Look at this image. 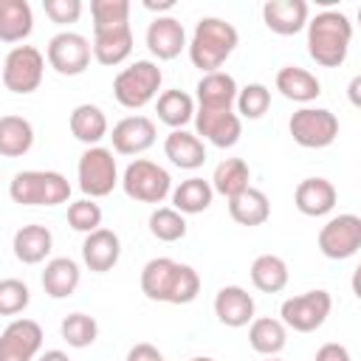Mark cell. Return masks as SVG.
Returning <instances> with one entry per match:
<instances>
[{"instance_id":"cell-1","label":"cell","mask_w":361,"mask_h":361,"mask_svg":"<svg viewBox=\"0 0 361 361\" xmlns=\"http://www.w3.org/2000/svg\"><path fill=\"white\" fill-rule=\"evenodd\" d=\"M141 293L149 302L189 305L200 293V274L186 262L155 257L141 268Z\"/></svg>"},{"instance_id":"cell-2","label":"cell","mask_w":361,"mask_h":361,"mask_svg":"<svg viewBox=\"0 0 361 361\" xmlns=\"http://www.w3.org/2000/svg\"><path fill=\"white\" fill-rule=\"evenodd\" d=\"M307 54L322 68H338L344 65L353 42V23L341 11H319L307 20Z\"/></svg>"},{"instance_id":"cell-3","label":"cell","mask_w":361,"mask_h":361,"mask_svg":"<svg viewBox=\"0 0 361 361\" xmlns=\"http://www.w3.org/2000/svg\"><path fill=\"white\" fill-rule=\"evenodd\" d=\"M237 42H240V34L228 20L200 17L192 31V39L186 42V51H189V59L195 68H200L203 73H214L234 54Z\"/></svg>"},{"instance_id":"cell-4","label":"cell","mask_w":361,"mask_h":361,"mask_svg":"<svg viewBox=\"0 0 361 361\" xmlns=\"http://www.w3.org/2000/svg\"><path fill=\"white\" fill-rule=\"evenodd\" d=\"M8 197L20 206H59L71 200V183L54 169H23L8 183Z\"/></svg>"},{"instance_id":"cell-5","label":"cell","mask_w":361,"mask_h":361,"mask_svg":"<svg viewBox=\"0 0 361 361\" xmlns=\"http://www.w3.org/2000/svg\"><path fill=\"white\" fill-rule=\"evenodd\" d=\"M161 82H164V73L158 68V62L152 59H135L133 65L121 68L113 79V96L121 107L127 110H141L147 107L158 90H161Z\"/></svg>"},{"instance_id":"cell-6","label":"cell","mask_w":361,"mask_h":361,"mask_svg":"<svg viewBox=\"0 0 361 361\" xmlns=\"http://www.w3.org/2000/svg\"><path fill=\"white\" fill-rule=\"evenodd\" d=\"M118 183H121V189H124V195L130 200H135V203H152V206L164 203L169 197V192H172L169 172L161 164L149 161V158L130 161L127 169H124V175L118 178Z\"/></svg>"},{"instance_id":"cell-7","label":"cell","mask_w":361,"mask_h":361,"mask_svg":"<svg viewBox=\"0 0 361 361\" xmlns=\"http://www.w3.org/2000/svg\"><path fill=\"white\" fill-rule=\"evenodd\" d=\"M76 180L85 197L96 200V197H107L116 186H118V166L113 158V149L107 147H87L79 155L76 164Z\"/></svg>"},{"instance_id":"cell-8","label":"cell","mask_w":361,"mask_h":361,"mask_svg":"<svg viewBox=\"0 0 361 361\" xmlns=\"http://www.w3.org/2000/svg\"><path fill=\"white\" fill-rule=\"evenodd\" d=\"M290 138L305 149H324L338 138V118L327 107H299L288 121Z\"/></svg>"},{"instance_id":"cell-9","label":"cell","mask_w":361,"mask_h":361,"mask_svg":"<svg viewBox=\"0 0 361 361\" xmlns=\"http://www.w3.org/2000/svg\"><path fill=\"white\" fill-rule=\"evenodd\" d=\"M330 310H333V296L324 288H316V290H305L299 296L285 299L279 307V322L288 330L313 333L327 322Z\"/></svg>"},{"instance_id":"cell-10","label":"cell","mask_w":361,"mask_h":361,"mask_svg":"<svg viewBox=\"0 0 361 361\" xmlns=\"http://www.w3.org/2000/svg\"><path fill=\"white\" fill-rule=\"evenodd\" d=\"M45 56L34 45H14L3 59V85L17 96H28L42 85Z\"/></svg>"},{"instance_id":"cell-11","label":"cell","mask_w":361,"mask_h":361,"mask_svg":"<svg viewBox=\"0 0 361 361\" xmlns=\"http://www.w3.org/2000/svg\"><path fill=\"white\" fill-rule=\"evenodd\" d=\"M90 39L76 31H59L48 39L45 59L59 76H82L90 65Z\"/></svg>"},{"instance_id":"cell-12","label":"cell","mask_w":361,"mask_h":361,"mask_svg":"<svg viewBox=\"0 0 361 361\" xmlns=\"http://www.w3.org/2000/svg\"><path fill=\"white\" fill-rule=\"evenodd\" d=\"M319 251L327 259H350L361 248V217L358 214H336L319 231Z\"/></svg>"},{"instance_id":"cell-13","label":"cell","mask_w":361,"mask_h":361,"mask_svg":"<svg viewBox=\"0 0 361 361\" xmlns=\"http://www.w3.org/2000/svg\"><path fill=\"white\" fill-rule=\"evenodd\" d=\"M195 135L217 149H228L243 135V118L234 110H203L195 107Z\"/></svg>"},{"instance_id":"cell-14","label":"cell","mask_w":361,"mask_h":361,"mask_svg":"<svg viewBox=\"0 0 361 361\" xmlns=\"http://www.w3.org/2000/svg\"><path fill=\"white\" fill-rule=\"evenodd\" d=\"M42 350V327L34 319H14L0 333V361H37Z\"/></svg>"},{"instance_id":"cell-15","label":"cell","mask_w":361,"mask_h":361,"mask_svg":"<svg viewBox=\"0 0 361 361\" xmlns=\"http://www.w3.org/2000/svg\"><path fill=\"white\" fill-rule=\"evenodd\" d=\"M155 121L147 116H127L121 121L113 124L110 130V141H113V152L118 155H141L155 144Z\"/></svg>"},{"instance_id":"cell-16","label":"cell","mask_w":361,"mask_h":361,"mask_svg":"<svg viewBox=\"0 0 361 361\" xmlns=\"http://www.w3.org/2000/svg\"><path fill=\"white\" fill-rule=\"evenodd\" d=\"M144 39H147V48L155 59L169 62V59L180 56V51L186 48V28L172 14H161L147 25Z\"/></svg>"},{"instance_id":"cell-17","label":"cell","mask_w":361,"mask_h":361,"mask_svg":"<svg viewBox=\"0 0 361 361\" xmlns=\"http://www.w3.org/2000/svg\"><path fill=\"white\" fill-rule=\"evenodd\" d=\"M310 20V6L305 0H268L262 6V23L279 37L299 34Z\"/></svg>"},{"instance_id":"cell-18","label":"cell","mask_w":361,"mask_h":361,"mask_svg":"<svg viewBox=\"0 0 361 361\" xmlns=\"http://www.w3.org/2000/svg\"><path fill=\"white\" fill-rule=\"evenodd\" d=\"M121 259V240L113 228H96L90 234H85L82 243V262L93 271V274H107L116 268V262Z\"/></svg>"},{"instance_id":"cell-19","label":"cell","mask_w":361,"mask_h":361,"mask_svg":"<svg viewBox=\"0 0 361 361\" xmlns=\"http://www.w3.org/2000/svg\"><path fill=\"white\" fill-rule=\"evenodd\" d=\"M254 296L240 285H223L214 296V316L226 327H245L254 322Z\"/></svg>"},{"instance_id":"cell-20","label":"cell","mask_w":361,"mask_h":361,"mask_svg":"<svg viewBox=\"0 0 361 361\" xmlns=\"http://www.w3.org/2000/svg\"><path fill=\"white\" fill-rule=\"evenodd\" d=\"M336 200H338V189L327 178H305V180L296 183V192H293V206L305 217H324V214H330Z\"/></svg>"},{"instance_id":"cell-21","label":"cell","mask_w":361,"mask_h":361,"mask_svg":"<svg viewBox=\"0 0 361 361\" xmlns=\"http://www.w3.org/2000/svg\"><path fill=\"white\" fill-rule=\"evenodd\" d=\"M237 82L231 73L226 71H214V73H203L200 82L195 85V107L203 110H234V99H237Z\"/></svg>"},{"instance_id":"cell-22","label":"cell","mask_w":361,"mask_h":361,"mask_svg":"<svg viewBox=\"0 0 361 361\" xmlns=\"http://www.w3.org/2000/svg\"><path fill=\"white\" fill-rule=\"evenodd\" d=\"M11 248H14V257L23 265H39V262L48 259V254L54 248V234L42 223H28V226H20L14 231Z\"/></svg>"},{"instance_id":"cell-23","label":"cell","mask_w":361,"mask_h":361,"mask_svg":"<svg viewBox=\"0 0 361 361\" xmlns=\"http://www.w3.org/2000/svg\"><path fill=\"white\" fill-rule=\"evenodd\" d=\"M90 54L104 68L121 65L133 54V28L130 25H118V28H107V31H93Z\"/></svg>"},{"instance_id":"cell-24","label":"cell","mask_w":361,"mask_h":361,"mask_svg":"<svg viewBox=\"0 0 361 361\" xmlns=\"http://www.w3.org/2000/svg\"><path fill=\"white\" fill-rule=\"evenodd\" d=\"M274 85H276V90H279L288 102H296V104H310L313 99L322 96V82H319L307 68H299V65H285V68H279Z\"/></svg>"},{"instance_id":"cell-25","label":"cell","mask_w":361,"mask_h":361,"mask_svg":"<svg viewBox=\"0 0 361 361\" xmlns=\"http://www.w3.org/2000/svg\"><path fill=\"white\" fill-rule=\"evenodd\" d=\"M82 282V271H79V262L71 259V257H54L45 262V271H42V290L51 296V299H68L76 293Z\"/></svg>"},{"instance_id":"cell-26","label":"cell","mask_w":361,"mask_h":361,"mask_svg":"<svg viewBox=\"0 0 361 361\" xmlns=\"http://www.w3.org/2000/svg\"><path fill=\"white\" fill-rule=\"evenodd\" d=\"M68 124H71V135L76 141H82L85 147H99V141L107 138V133H110L104 110L99 104H90V102L76 104L71 118H68Z\"/></svg>"},{"instance_id":"cell-27","label":"cell","mask_w":361,"mask_h":361,"mask_svg":"<svg viewBox=\"0 0 361 361\" xmlns=\"http://www.w3.org/2000/svg\"><path fill=\"white\" fill-rule=\"evenodd\" d=\"M164 155L178 169H200L206 164V144L189 130H172L164 138Z\"/></svg>"},{"instance_id":"cell-28","label":"cell","mask_w":361,"mask_h":361,"mask_svg":"<svg viewBox=\"0 0 361 361\" xmlns=\"http://www.w3.org/2000/svg\"><path fill=\"white\" fill-rule=\"evenodd\" d=\"M228 214H231V220L237 226L254 228V226L268 223V217H271V200H268V195L262 189L248 186L245 192L228 197Z\"/></svg>"},{"instance_id":"cell-29","label":"cell","mask_w":361,"mask_h":361,"mask_svg":"<svg viewBox=\"0 0 361 361\" xmlns=\"http://www.w3.org/2000/svg\"><path fill=\"white\" fill-rule=\"evenodd\" d=\"M34 31L28 0H0V42H23Z\"/></svg>"},{"instance_id":"cell-30","label":"cell","mask_w":361,"mask_h":361,"mask_svg":"<svg viewBox=\"0 0 361 361\" xmlns=\"http://www.w3.org/2000/svg\"><path fill=\"white\" fill-rule=\"evenodd\" d=\"M248 344L254 353L271 358V355H279L288 344V327L279 322V319H271V316H259L248 324Z\"/></svg>"},{"instance_id":"cell-31","label":"cell","mask_w":361,"mask_h":361,"mask_svg":"<svg viewBox=\"0 0 361 361\" xmlns=\"http://www.w3.org/2000/svg\"><path fill=\"white\" fill-rule=\"evenodd\" d=\"M209 183H212L214 195H223L228 200V197H234V195H240V192H245L251 186V169H248V164L243 158H223L214 166Z\"/></svg>"},{"instance_id":"cell-32","label":"cell","mask_w":361,"mask_h":361,"mask_svg":"<svg viewBox=\"0 0 361 361\" xmlns=\"http://www.w3.org/2000/svg\"><path fill=\"white\" fill-rule=\"evenodd\" d=\"M169 195H172V209L180 212L183 217H186V214H200V212H206V209L212 206V197H214L212 183L203 180V178H197V175L180 180Z\"/></svg>"},{"instance_id":"cell-33","label":"cell","mask_w":361,"mask_h":361,"mask_svg":"<svg viewBox=\"0 0 361 361\" xmlns=\"http://www.w3.org/2000/svg\"><path fill=\"white\" fill-rule=\"evenodd\" d=\"M251 285L262 293H279L285 290L288 279H290V271H288V262L276 254H259L254 262H251Z\"/></svg>"},{"instance_id":"cell-34","label":"cell","mask_w":361,"mask_h":361,"mask_svg":"<svg viewBox=\"0 0 361 361\" xmlns=\"http://www.w3.org/2000/svg\"><path fill=\"white\" fill-rule=\"evenodd\" d=\"M34 147V127L23 116H0V155L23 158Z\"/></svg>"},{"instance_id":"cell-35","label":"cell","mask_w":361,"mask_h":361,"mask_svg":"<svg viewBox=\"0 0 361 361\" xmlns=\"http://www.w3.org/2000/svg\"><path fill=\"white\" fill-rule=\"evenodd\" d=\"M155 113H158V121H164L166 127L183 130L195 118V99L186 90H178V87L164 90V93H158Z\"/></svg>"},{"instance_id":"cell-36","label":"cell","mask_w":361,"mask_h":361,"mask_svg":"<svg viewBox=\"0 0 361 361\" xmlns=\"http://www.w3.org/2000/svg\"><path fill=\"white\" fill-rule=\"evenodd\" d=\"M59 333H62V338L68 341V347L85 350V347H90V344L99 338V322H96L93 316L76 310V313H68V316L62 319Z\"/></svg>"},{"instance_id":"cell-37","label":"cell","mask_w":361,"mask_h":361,"mask_svg":"<svg viewBox=\"0 0 361 361\" xmlns=\"http://www.w3.org/2000/svg\"><path fill=\"white\" fill-rule=\"evenodd\" d=\"M186 217L172 206H158L149 214V234L161 243H178L186 237Z\"/></svg>"},{"instance_id":"cell-38","label":"cell","mask_w":361,"mask_h":361,"mask_svg":"<svg viewBox=\"0 0 361 361\" xmlns=\"http://www.w3.org/2000/svg\"><path fill=\"white\" fill-rule=\"evenodd\" d=\"M234 107H237L240 118H248V121L262 118L271 107V87H265L262 82H251V85L240 87L237 99H234Z\"/></svg>"},{"instance_id":"cell-39","label":"cell","mask_w":361,"mask_h":361,"mask_svg":"<svg viewBox=\"0 0 361 361\" xmlns=\"http://www.w3.org/2000/svg\"><path fill=\"white\" fill-rule=\"evenodd\" d=\"M90 17H93V31L130 25V0H93Z\"/></svg>"},{"instance_id":"cell-40","label":"cell","mask_w":361,"mask_h":361,"mask_svg":"<svg viewBox=\"0 0 361 361\" xmlns=\"http://www.w3.org/2000/svg\"><path fill=\"white\" fill-rule=\"evenodd\" d=\"M68 226L79 234H90L96 228H102V206L90 197H82V200H73L68 206Z\"/></svg>"},{"instance_id":"cell-41","label":"cell","mask_w":361,"mask_h":361,"mask_svg":"<svg viewBox=\"0 0 361 361\" xmlns=\"http://www.w3.org/2000/svg\"><path fill=\"white\" fill-rule=\"evenodd\" d=\"M31 302V290L23 279H0V316H17L28 307Z\"/></svg>"},{"instance_id":"cell-42","label":"cell","mask_w":361,"mask_h":361,"mask_svg":"<svg viewBox=\"0 0 361 361\" xmlns=\"http://www.w3.org/2000/svg\"><path fill=\"white\" fill-rule=\"evenodd\" d=\"M42 8L56 25H71L82 17V0H42Z\"/></svg>"},{"instance_id":"cell-43","label":"cell","mask_w":361,"mask_h":361,"mask_svg":"<svg viewBox=\"0 0 361 361\" xmlns=\"http://www.w3.org/2000/svg\"><path fill=\"white\" fill-rule=\"evenodd\" d=\"M316 361H353V355H350V350L344 344L327 341V344H322L316 350Z\"/></svg>"},{"instance_id":"cell-44","label":"cell","mask_w":361,"mask_h":361,"mask_svg":"<svg viewBox=\"0 0 361 361\" xmlns=\"http://www.w3.org/2000/svg\"><path fill=\"white\" fill-rule=\"evenodd\" d=\"M161 358H164L161 350L155 344H147V341L130 347V353H127V361H161Z\"/></svg>"},{"instance_id":"cell-45","label":"cell","mask_w":361,"mask_h":361,"mask_svg":"<svg viewBox=\"0 0 361 361\" xmlns=\"http://www.w3.org/2000/svg\"><path fill=\"white\" fill-rule=\"evenodd\" d=\"M144 8H149V11H158V17H161V11H172V8H175V0H161V3H155V0H147V3H144Z\"/></svg>"},{"instance_id":"cell-46","label":"cell","mask_w":361,"mask_h":361,"mask_svg":"<svg viewBox=\"0 0 361 361\" xmlns=\"http://www.w3.org/2000/svg\"><path fill=\"white\" fill-rule=\"evenodd\" d=\"M37 361H71V358H68V353H62V350H45V353L37 355Z\"/></svg>"},{"instance_id":"cell-47","label":"cell","mask_w":361,"mask_h":361,"mask_svg":"<svg viewBox=\"0 0 361 361\" xmlns=\"http://www.w3.org/2000/svg\"><path fill=\"white\" fill-rule=\"evenodd\" d=\"M358 85H361V79L355 76V79L350 82V99H353V104H358Z\"/></svg>"},{"instance_id":"cell-48","label":"cell","mask_w":361,"mask_h":361,"mask_svg":"<svg viewBox=\"0 0 361 361\" xmlns=\"http://www.w3.org/2000/svg\"><path fill=\"white\" fill-rule=\"evenodd\" d=\"M192 361H214V358H209V355H197V358H192Z\"/></svg>"},{"instance_id":"cell-49","label":"cell","mask_w":361,"mask_h":361,"mask_svg":"<svg viewBox=\"0 0 361 361\" xmlns=\"http://www.w3.org/2000/svg\"><path fill=\"white\" fill-rule=\"evenodd\" d=\"M265 361H282V358H276V355H271V358H265Z\"/></svg>"},{"instance_id":"cell-50","label":"cell","mask_w":361,"mask_h":361,"mask_svg":"<svg viewBox=\"0 0 361 361\" xmlns=\"http://www.w3.org/2000/svg\"><path fill=\"white\" fill-rule=\"evenodd\" d=\"M161 361H164V358H161Z\"/></svg>"}]
</instances>
